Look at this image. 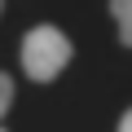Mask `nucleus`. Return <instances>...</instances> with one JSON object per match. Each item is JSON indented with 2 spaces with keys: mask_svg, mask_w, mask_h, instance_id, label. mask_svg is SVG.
I'll list each match as a JSON object with an SVG mask.
<instances>
[{
  "mask_svg": "<svg viewBox=\"0 0 132 132\" xmlns=\"http://www.w3.org/2000/svg\"><path fill=\"white\" fill-rule=\"evenodd\" d=\"M71 40H66V31H57L53 22H40L22 35V71L27 79L35 84H48L66 71V62H71Z\"/></svg>",
  "mask_w": 132,
  "mask_h": 132,
  "instance_id": "1",
  "label": "nucleus"
},
{
  "mask_svg": "<svg viewBox=\"0 0 132 132\" xmlns=\"http://www.w3.org/2000/svg\"><path fill=\"white\" fill-rule=\"evenodd\" d=\"M110 18H114L119 44H123V48H132V0H110Z\"/></svg>",
  "mask_w": 132,
  "mask_h": 132,
  "instance_id": "2",
  "label": "nucleus"
},
{
  "mask_svg": "<svg viewBox=\"0 0 132 132\" xmlns=\"http://www.w3.org/2000/svg\"><path fill=\"white\" fill-rule=\"evenodd\" d=\"M9 106H13V79H9L5 71H0V119L9 114Z\"/></svg>",
  "mask_w": 132,
  "mask_h": 132,
  "instance_id": "3",
  "label": "nucleus"
},
{
  "mask_svg": "<svg viewBox=\"0 0 132 132\" xmlns=\"http://www.w3.org/2000/svg\"><path fill=\"white\" fill-rule=\"evenodd\" d=\"M114 132H132V106H128V110L119 114V128H114Z\"/></svg>",
  "mask_w": 132,
  "mask_h": 132,
  "instance_id": "4",
  "label": "nucleus"
},
{
  "mask_svg": "<svg viewBox=\"0 0 132 132\" xmlns=\"http://www.w3.org/2000/svg\"><path fill=\"white\" fill-rule=\"evenodd\" d=\"M0 13H5V0H0Z\"/></svg>",
  "mask_w": 132,
  "mask_h": 132,
  "instance_id": "5",
  "label": "nucleus"
}]
</instances>
